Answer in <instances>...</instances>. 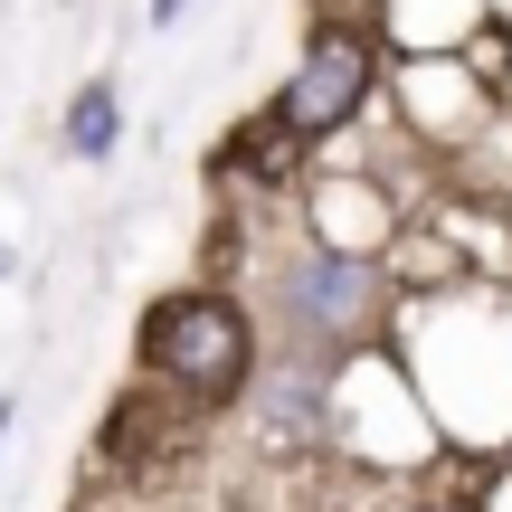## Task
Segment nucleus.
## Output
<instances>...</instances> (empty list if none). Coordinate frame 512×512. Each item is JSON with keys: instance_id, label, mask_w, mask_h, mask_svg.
I'll use <instances>...</instances> for the list:
<instances>
[{"instance_id": "nucleus-7", "label": "nucleus", "mask_w": 512, "mask_h": 512, "mask_svg": "<svg viewBox=\"0 0 512 512\" xmlns=\"http://www.w3.org/2000/svg\"><path fill=\"white\" fill-rule=\"evenodd\" d=\"M10 418H19V408H10V399H0V437H10Z\"/></svg>"}, {"instance_id": "nucleus-6", "label": "nucleus", "mask_w": 512, "mask_h": 512, "mask_svg": "<svg viewBox=\"0 0 512 512\" xmlns=\"http://www.w3.org/2000/svg\"><path fill=\"white\" fill-rule=\"evenodd\" d=\"M181 10H190V0H152V19H181Z\"/></svg>"}, {"instance_id": "nucleus-1", "label": "nucleus", "mask_w": 512, "mask_h": 512, "mask_svg": "<svg viewBox=\"0 0 512 512\" xmlns=\"http://www.w3.org/2000/svg\"><path fill=\"white\" fill-rule=\"evenodd\" d=\"M143 361L181 380L190 399H238L247 389V313L228 294H162L143 313Z\"/></svg>"}, {"instance_id": "nucleus-5", "label": "nucleus", "mask_w": 512, "mask_h": 512, "mask_svg": "<svg viewBox=\"0 0 512 512\" xmlns=\"http://www.w3.org/2000/svg\"><path fill=\"white\" fill-rule=\"evenodd\" d=\"M266 418H275V437H313V418H323V389H313V370H294V380L266 389Z\"/></svg>"}, {"instance_id": "nucleus-3", "label": "nucleus", "mask_w": 512, "mask_h": 512, "mask_svg": "<svg viewBox=\"0 0 512 512\" xmlns=\"http://www.w3.org/2000/svg\"><path fill=\"white\" fill-rule=\"evenodd\" d=\"M370 294H380V285H370L361 256H313V266L294 275V313H304L313 332H351L370 313Z\"/></svg>"}, {"instance_id": "nucleus-4", "label": "nucleus", "mask_w": 512, "mask_h": 512, "mask_svg": "<svg viewBox=\"0 0 512 512\" xmlns=\"http://www.w3.org/2000/svg\"><path fill=\"white\" fill-rule=\"evenodd\" d=\"M67 152H76V162H105V152H114V86H86L67 105Z\"/></svg>"}, {"instance_id": "nucleus-2", "label": "nucleus", "mask_w": 512, "mask_h": 512, "mask_svg": "<svg viewBox=\"0 0 512 512\" xmlns=\"http://www.w3.org/2000/svg\"><path fill=\"white\" fill-rule=\"evenodd\" d=\"M361 95H370V38L323 29L304 48V67L285 76V95H275V124H285V143H323V133H342L361 114Z\"/></svg>"}]
</instances>
